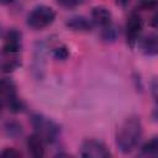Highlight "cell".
<instances>
[{
  "label": "cell",
  "mask_w": 158,
  "mask_h": 158,
  "mask_svg": "<svg viewBox=\"0 0 158 158\" xmlns=\"http://www.w3.org/2000/svg\"><path fill=\"white\" fill-rule=\"evenodd\" d=\"M1 157L2 158H19V157H22V153L20 151H17L16 148L9 147L1 152Z\"/></svg>",
  "instance_id": "obj_18"
},
{
  "label": "cell",
  "mask_w": 158,
  "mask_h": 158,
  "mask_svg": "<svg viewBox=\"0 0 158 158\" xmlns=\"http://www.w3.org/2000/svg\"><path fill=\"white\" fill-rule=\"evenodd\" d=\"M142 28H143V21L141 16L137 12L130 14L126 22V40H127V44L131 48H133L135 44L137 43V40L142 32Z\"/></svg>",
  "instance_id": "obj_5"
},
{
  "label": "cell",
  "mask_w": 158,
  "mask_h": 158,
  "mask_svg": "<svg viewBox=\"0 0 158 158\" xmlns=\"http://www.w3.org/2000/svg\"><path fill=\"white\" fill-rule=\"evenodd\" d=\"M65 26L68 28H70L72 31H75V32H88V31L91 30L93 23L85 16L75 15V16H72V17L67 19Z\"/></svg>",
  "instance_id": "obj_8"
},
{
  "label": "cell",
  "mask_w": 158,
  "mask_h": 158,
  "mask_svg": "<svg viewBox=\"0 0 158 158\" xmlns=\"http://www.w3.org/2000/svg\"><path fill=\"white\" fill-rule=\"evenodd\" d=\"M91 21L99 26H107L111 23V11L105 6H95L90 12Z\"/></svg>",
  "instance_id": "obj_9"
},
{
  "label": "cell",
  "mask_w": 158,
  "mask_h": 158,
  "mask_svg": "<svg viewBox=\"0 0 158 158\" xmlns=\"http://www.w3.org/2000/svg\"><path fill=\"white\" fill-rule=\"evenodd\" d=\"M139 47L146 56H158V35L157 33L146 35L141 40Z\"/></svg>",
  "instance_id": "obj_11"
},
{
  "label": "cell",
  "mask_w": 158,
  "mask_h": 158,
  "mask_svg": "<svg viewBox=\"0 0 158 158\" xmlns=\"http://www.w3.org/2000/svg\"><path fill=\"white\" fill-rule=\"evenodd\" d=\"M151 26L154 28H158V12L151 19Z\"/></svg>",
  "instance_id": "obj_21"
},
{
  "label": "cell",
  "mask_w": 158,
  "mask_h": 158,
  "mask_svg": "<svg viewBox=\"0 0 158 158\" xmlns=\"http://www.w3.org/2000/svg\"><path fill=\"white\" fill-rule=\"evenodd\" d=\"M62 6H65V7H73V6H77L79 5L83 0H57Z\"/></svg>",
  "instance_id": "obj_20"
},
{
  "label": "cell",
  "mask_w": 158,
  "mask_h": 158,
  "mask_svg": "<svg viewBox=\"0 0 158 158\" xmlns=\"http://www.w3.org/2000/svg\"><path fill=\"white\" fill-rule=\"evenodd\" d=\"M53 57L57 60H65L69 57V49L65 46H59L53 49Z\"/></svg>",
  "instance_id": "obj_16"
},
{
  "label": "cell",
  "mask_w": 158,
  "mask_h": 158,
  "mask_svg": "<svg viewBox=\"0 0 158 158\" xmlns=\"http://www.w3.org/2000/svg\"><path fill=\"white\" fill-rule=\"evenodd\" d=\"M116 2L118 5H121V6H126L128 4V0H116Z\"/></svg>",
  "instance_id": "obj_22"
},
{
  "label": "cell",
  "mask_w": 158,
  "mask_h": 158,
  "mask_svg": "<svg viewBox=\"0 0 158 158\" xmlns=\"http://www.w3.org/2000/svg\"><path fill=\"white\" fill-rule=\"evenodd\" d=\"M149 89H151V94L152 98L154 100V109H158V77H153L149 81Z\"/></svg>",
  "instance_id": "obj_17"
},
{
  "label": "cell",
  "mask_w": 158,
  "mask_h": 158,
  "mask_svg": "<svg viewBox=\"0 0 158 158\" xmlns=\"http://www.w3.org/2000/svg\"><path fill=\"white\" fill-rule=\"evenodd\" d=\"M120 32H118V28L117 26L110 23L107 26H105L101 31V38L105 41V42H115L118 37Z\"/></svg>",
  "instance_id": "obj_13"
},
{
  "label": "cell",
  "mask_w": 158,
  "mask_h": 158,
  "mask_svg": "<svg viewBox=\"0 0 158 158\" xmlns=\"http://www.w3.org/2000/svg\"><path fill=\"white\" fill-rule=\"evenodd\" d=\"M15 0H0V2L2 4V5H7V4H11V2H14Z\"/></svg>",
  "instance_id": "obj_23"
},
{
  "label": "cell",
  "mask_w": 158,
  "mask_h": 158,
  "mask_svg": "<svg viewBox=\"0 0 158 158\" xmlns=\"http://www.w3.org/2000/svg\"><path fill=\"white\" fill-rule=\"evenodd\" d=\"M141 151L146 156H158V137H153L147 141L141 147Z\"/></svg>",
  "instance_id": "obj_15"
},
{
  "label": "cell",
  "mask_w": 158,
  "mask_h": 158,
  "mask_svg": "<svg viewBox=\"0 0 158 158\" xmlns=\"http://www.w3.org/2000/svg\"><path fill=\"white\" fill-rule=\"evenodd\" d=\"M31 123H32L36 133H38L44 139V142L54 143L58 139L59 133H60V127L53 120H51L41 114H33L31 116Z\"/></svg>",
  "instance_id": "obj_2"
},
{
  "label": "cell",
  "mask_w": 158,
  "mask_h": 158,
  "mask_svg": "<svg viewBox=\"0 0 158 158\" xmlns=\"http://www.w3.org/2000/svg\"><path fill=\"white\" fill-rule=\"evenodd\" d=\"M2 130H4V133L10 138H17L23 133L22 125L17 120H12V118H9V120L4 121Z\"/></svg>",
  "instance_id": "obj_12"
},
{
  "label": "cell",
  "mask_w": 158,
  "mask_h": 158,
  "mask_svg": "<svg viewBox=\"0 0 158 158\" xmlns=\"http://www.w3.org/2000/svg\"><path fill=\"white\" fill-rule=\"evenodd\" d=\"M21 49V33L11 28L4 36V46H2V56H17Z\"/></svg>",
  "instance_id": "obj_6"
},
{
  "label": "cell",
  "mask_w": 158,
  "mask_h": 158,
  "mask_svg": "<svg viewBox=\"0 0 158 158\" xmlns=\"http://www.w3.org/2000/svg\"><path fill=\"white\" fill-rule=\"evenodd\" d=\"M143 135L142 123L138 116L126 117L116 130V146L123 154H128L136 149Z\"/></svg>",
  "instance_id": "obj_1"
},
{
  "label": "cell",
  "mask_w": 158,
  "mask_h": 158,
  "mask_svg": "<svg viewBox=\"0 0 158 158\" xmlns=\"http://www.w3.org/2000/svg\"><path fill=\"white\" fill-rule=\"evenodd\" d=\"M157 4H158V0H139V1H138V6H139L141 9H144V10L152 9V7H154Z\"/></svg>",
  "instance_id": "obj_19"
},
{
  "label": "cell",
  "mask_w": 158,
  "mask_h": 158,
  "mask_svg": "<svg viewBox=\"0 0 158 158\" xmlns=\"http://www.w3.org/2000/svg\"><path fill=\"white\" fill-rule=\"evenodd\" d=\"M16 85L10 78H2L1 79V102L5 107L10 101L16 99Z\"/></svg>",
  "instance_id": "obj_10"
},
{
  "label": "cell",
  "mask_w": 158,
  "mask_h": 158,
  "mask_svg": "<svg viewBox=\"0 0 158 158\" xmlns=\"http://www.w3.org/2000/svg\"><path fill=\"white\" fill-rule=\"evenodd\" d=\"M56 19V12L52 7L47 5H38L33 7L27 15L26 22L33 30H42L53 23Z\"/></svg>",
  "instance_id": "obj_3"
},
{
  "label": "cell",
  "mask_w": 158,
  "mask_h": 158,
  "mask_svg": "<svg viewBox=\"0 0 158 158\" xmlns=\"http://www.w3.org/2000/svg\"><path fill=\"white\" fill-rule=\"evenodd\" d=\"M80 156L84 158H109L111 152L104 142L95 138H88L81 142Z\"/></svg>",
  "instance_id": "obj_4"
},
{
  "label": "cell",
  "mask_w": 158,
  "mask_h": 158,
  "mask_svg": "<svg viewBox=\"0 0 158 158\" xmlns=\"http://www.w3.org/2000/svg\"><path fill=\"white\" fill-rule=\"evenodd\" d=\"M27 149L30 154L35 158H41L44 156V139L38 133H32L27 137L26 141Z\"/></svg>",
  "instance_id": "obj_7"
},
{
  "label": "cell",
  "mask_w": 158,
  "mask_h": 158,
  "mask_svg": "<svg viewBox=\"0 0 158 158\" xmlns=\"http://www.w3.org/2000/svg\"><path fill=\"white\" fill-rule=\"evenodd\" d=\"M20 64L21 63L19 62L16 56H4L1 68L4 73H10V72H14L17 67H20Z\"/></svg>",
  "instance_id": "obj_14"
}]
</instances>
